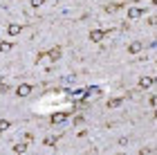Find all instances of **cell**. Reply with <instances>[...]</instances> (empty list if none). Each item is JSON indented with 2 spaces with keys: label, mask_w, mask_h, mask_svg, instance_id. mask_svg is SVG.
Listing matches in <instances>:
<instances>
[{
  "label": "cell",
  "mask_w": 157,
  "mask_h": 155,
  "mask_svg": "<svg viewBox=\"0 0 157 155\" xmlns=\"http://www.w3.org/2000/svg\"><path fill=\"white\" fill-rule=\"evenodd\" d=\"M29 5L32 7H43V5H45V0H29Z\"/></svg>",
  "instance_id": "cell-16"
},
{
  "label": "cell",
  "mask_w": 157,
  "mask_h": 155,
  "mask_svg": "<svg viewBox=\"0 0 157 155\" xmlns=\"http://www.w3.org/2000/svg\"><path fill=\"white\" fill-rule=\"evenodd\" d=\"M141 50V43H130V45H128V52H130V54H137Z\"/></svg>",
  "instance_id": "cell-12"
},
{
  "label": "cell",
  "mask_w": 157,
  "mask_h": 155,
  "mask_svg": "<svg viewBox=\"0 0 157 155\" xmlns=\"http://www.w3.org/2000/svg\"><path fill=\"white\" fill-rule=\"evenodd\" d=\"M13 153L25 155V153H27V144H25V142H23V144H16V146H13Z\"/></svg>",
  "instance_id": "cell-11"
},
{
  "label": "cell",
  "mask_w": 157,
  "mask_h": 155,
  "mask_svg": "<svg viewBox=\"0 0 157 155\" xmlns=\"http://www.w3.org/2000/svg\"><path fill=\"white\" fill-rule=\"evenodd\" d=\"M135 2H137V0H135Z\"/></svg>",
  "instance_id": "cell-19"
},
{
  "label": "cell",
  "mask_w": 157,
  "mask_h": 155,
  "mask_svg": "<svg viewBox=\"0 0 157 155\" xmlns=\"http://www.w3.org/2000/svg\"><path fill=\"white\" fill-rule=\"evenodd\" d=\"M141 14H144V9H141V7H130V9H128V18H139Z\"/></svg>",
  "instance_id": "cell-8"
},
{
  "label": "cell",
  "mask_w": 157,
  "mask_h": 155,
  "mask_svg": "<svg viewBox=\"0 0 157 155\" xmlns=\"http://www.w3.org/2000/svg\"><path fill=\"white\" fill-rule=\"evenodd\" d=\"M61 137H63V133H56V135H49V137H45L43 142H45V146H54V144L59 142Z\"/></svg>",
  "instance_id": "cell-7"
},
{
  "label": "cell",
  "mask_w": 157,
  "mask_h": 155,
  "mask_svg": "<svg viewBox=\"0 0 157 155\" xmlns=\"http://www.w3.org/2000/svg\"><path fill=\"white\" fill-rule=\"evenodd\" d=\"M121 7H124V2H110V5H105V11L108 14H117Z\"/></svg>",
  "instance_id": "cell-9"
},
{
  "label": "cell",
  "mask_w": 157,
  "mask_h": 155,
  "mask_svg": "<svg viewBox=\"0 0 157 155\" xmlns=\"http://www.w3.org/2000/svg\"><path fill=\"white\" fill-rule=\"evenodd\" d=\"M11 128V122L9 119H0V130H9Z\"/></svg>",
  "instance_id": "cell-13"
},
{
  "label": "cell",
  "mask_w": 157,
  "mask_h": 155,
  "mask_svg": "<svg viewBox=\"0 0 157 155\" xmlns=\"http://www.w3.org/2000/svg\"><path fill=\"white\" fill-rule=\"evenodd\" d=\"M121 103H124V97H115V99L108 101V108H119Z\"/></svg>",
  "instance_id": "cell-10"
},
{
  "label": "cell",
  "mask_w": 157,
  "mask_h": 155,
  "mask_svg": "<svg viewBox=\"0 0 157 155\" xmlns=\"http://www.w3.org/2000/svg\"><path fill=\"white\" fill-rule=\"evenodd\" d=\"M139 155H155V153H153V149H141Z\"/></svg>",
  "instance_id": "cell-17"
},
{
  "label": "cell",
  "mask_w": 157,
  "mask_h": 155,
  "mask_svg": "<svg viewBox=\"0 0 157 155\" xmlns=\"http://www.w3.org/2000/svg\"><path fill=\"white\" fill-rule=\"evenodd\" d=\"M61 54H63V47H61V45H56V47H52V50L47 52V59H49V61H59V59H61Z\"/></svg>",
  "instance_id": "cell-4"
},
{
  "label": "cell",
  "mask_w": 157,
  "mask_h": 155,
  "mask_svg": "<svg viewBox=\"0 0 157 155\" xmlns=\"http://www.w3.org/2000/svg\"><path fill=\"white\" fill-rule=\"evenodd\" d=\"M11 50V43H0V52H9Z\"/></svg>",
  "instance_id": "cell-15"
},
{
  "label": "cell",
  "mask_w": 157,
  "mask_h": 155,
  "mask_svg": "<svg viewBox=\"0 0 157 155\" xmlns=\"http://www.w3.org/2000/svg\"><path fill=\"white\" fill-rule=\"evenodd\" d=\"M20 32H23V25H16V23H11L9 27H7V34H9V36H18Z\"/></svg>",
  "instance_id": "cell-6"
},
{
  "label": "cell",
  "mask_w": 157,
  "mask_h": 155,
  "mask_svg": "<svg viewBox=\"0 0 157 155\" xmlns=\"http://www.w3.org/2000/svg\"><path fill=\"white\" fill-rule=\"evenodd\" d=\"M67 117H70V112H65V110H59V112H54L52 117H49V124H63V122H67Z\"/></svg>",
  "instance_id": "cell-1"
},
{
  "label": "cell",
  "mask_w": 157,
  "mask_h": 155,
  "mask_svg": "<svg viewBox=\"0 0 157 155\" xmlns=\"http://www.w3.org/2000/svg\"><path fill=\"white\" fill-rule=\"evenodd\" d=\"M81 124H83V117H81V115H78V117L74 119V126H81Z\"/></svg>",
  "instance_id": "cell-18"
},
{
  "label": "cell",
  "mask_w": 157,
  "mask_h": 155,
  "mask_svg": "<svg viewBox=\"0 0 157 155\" xmlns=\"http://www.w3.org/2000/svg\"><path fill=\"white\" fill-rule=\"evenodd\" d=\"M32 90H34V88L29 86V83H20V86L16 88V95H18V97H29Z\"/></svg>",
  "instance_id": "cell-3"
},
{
  "label": "cell",
  "mask_w": 157,
  "mask_h": 155,
  "mask_svg": "<svg viewBox=\"0 0 157 155\" xmlns=\"http://www.w3.org/2000/svg\"><path fill=\"white\" fill-rule=\"evenodd\" d=\"M153 83H155L153 76H141V79H139V88L141 90H148V88H153Z\"/></svg>",
  "instance_id": "cell-5"
},
{
  "label": "cell",
  "mask_w": 157,
  "mask_h": 155,
  "mask_svg": "<svg viewBox=\"0 0 157 155\" xmlns=\"http://www.w3.org/2000/svg\"><path fill=\"white\" fill-rule=\"evenodd\" d=\"M105 34H108V32H103V29H92L90 32V41H92V43H101V41L105 38Z\"/></svg>",
  "instance_id": "cell-2"
},
{
  "label": "cell",
  "mask_w": 157,
  "mask_h": 155,
  "mask_svg": "<svg viewBox=\"0 0 157 155\" xmlns=\"http://www.w3.org/2000/svg\"><path fill=\"white\" fill-rule=\"evenodd\" d=\"M7 92H11V88L7 83H0V95H7Z\"/></svg>",
  "instance_id": "cell-14"
}]
</instances>
